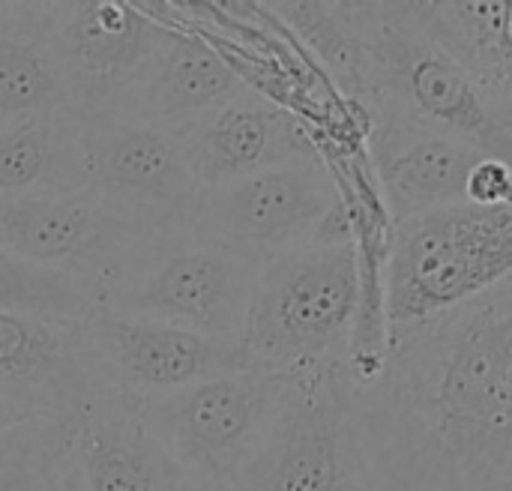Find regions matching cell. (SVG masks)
<instances>
[{
	"label": "cell",
	"mask_w": 512,
	"mask_h": 491,
	"mask_svg": "<svg viewBox=\"0 0 512 491\" xmlns=\"http://www.w3.org/2000/svg\"><path fill=\"white\" fill-rule=\"evenodd\" d=\"M348 387L375 491H512V276L387 330L375 375Z\"/></svg>",
	"instance_id": "cell-1"
},
{
	"label": "cell",
	"mask_w": 512,
	"mask_h": 491,
	"mask_svg": "<svg viewBox=\"0 0 512 491\" xmlns=\"http://www.w3.org/2000/svg\"><path fill=\"white\" fill-rule=\"evenodd\" d=\"M324 63L369 123L456 135L512 165V135L474 75L429 33L414 3H267Z\"/></svg>",
	"instance_id": "cell-2"
},
{
	"label": "cell",
	"mask_w": 512,
	"mask_h": 491,
	"mask_svg": "<svg viewBox=\"0 0 512 491\" xmlns=\"http://www.w3.org/2000/svg\"><path fill=\"white\" fill-rule=\"evenodd\" d=\"M363 306V255L315 243L258 267L240 345L252 369L300 375L348 366Z\"/></svg>",
	"instance_id": "cell-3"
},
{
	"label": "cell",
	"mask_w": 512,
	"mask_h": 491,
	"mask_svg": "<svg viewBox=\"0 0 512 491\" xmlns=\"http://www.w3.org/2000/svg\"><path fill=\"white\" fill-rule=\"evenodd\" d=\"M512 276V204H453L393 225L384 261L387 330L447 315Z\"/></svg>",
	"instance_id": "cell-4"
},
{
	"label": "cell",
	"mask_w": 512,
	"mask_h": 491,
	"mask_svg": "<svg viewBox=\"0 0 512 491\" xmlns=\"http://www.w3.org/2000/svg\"><path fill=\"white\" fill-rule=\"evenodd\" d=\"M189 237L261 267L279 255L357 237L342 189L321 159L201 189Z\"/></svg>",
	"instance_id": "cell-5"
},
{
	"label": "cell",
	"mask_w": 512,
	"mask_h": 491,
	"mask_svg": "<svg viewBox=\"0 0 512 491\" xmlns=\"http://www.w3.org/2000/svg\"><path fill=\"white\" fill-rule=\"evenodd\" d=\"M288 375L243 369L138 399L162 450L204 491H234L282 405Z\"/></svg>",
	"instance_id": "cell-6"
},
{
	"label": "cell",
	"mask_w": 512,
	"mask_h": 491,
	"mask_svg": "<svg viewBox=\"0 0 512 491\" xmlns=\"http://www.w3.org/2000/svg\"><path fill=\"white\" fill-rule=\"evenodd\" d=\"M258 267L189 234L147 237L96 309L240 342Z\"/></svg>",
	"instance_id": "cell-7"
},
{
	"label": "cell",
	"mask_w": 512,
	"mask_h": 491,
	"mask_svg": "<svg viewBox=\"0 0 512 491\" xmlns=\"http://www.w3.org/2000/svg\"><path fill=\"white\" fill-rule=\"evenodd\" d=\"M234 491H372L348 366L288 375L276 420Z\"/></svg>",
	"instance_id": "cell-8"
},
{
	"label": "cell",
	"mask_w": 512,
	"mask_h": 491,
	"mask_svg": "<svg viewBox=\"0 0 512 491\" xmlns=\"http://www.w3.org/2000/svg\"><path fill=\"white\" fill-rule=\"evenodd\" d=\"M144 237L189 234L201 195L183 135L129 114L84 117V189Z\"/></svg>",
	"instance_id": "cell-9"
},
{
	"label": "cell",
	"mask_w": 512,
	"mask_h": 491,
	"mask_svg": "<svg viewBox=\"0 0 512 491\" xmlns=\"http://www.w3.org/2000/svg\"><path fill=\"white\" fill-rule=\"evenodd\" d=\"M42 30L81 117L117 111L144 78L165 21L126 0L39 3Z\"/></svg>",
	"instance_id": "cell-10"
},
{
	"label": "cell",
	"mask_w": 512,
	"mask_h": 491,
	"mask_svg": "<svg viewBox=\"0 0 512 491\" xmlns=\"http://www.w3.org/2000/svg\"><path fill=\"white\" fill-rule=\"evenodd\" d=\"M81 339L96 393L150 399L252 369L240 342L108 309H93L81 318Z\"/></svg>",
	"instance_id": "cell-11"
},
{
	"label": "cell",
	"mask_w": 512,
	"mask_h": 491,
	"mask_svg": "<svg viewBox=\"0 0 512 491\" xmlns=\"http://www.w3.org/2000/svg\"><path fill=\"white\" fill-rule=\"evenodd\" d=\"M144 240L84 192L0 198V249L84 285L96 306Z\"/></svg>",
	"instance_id": "cell-12"
},
{
	"label": "cell",
	"mask_w": 512,
	"mask_h": 491,
	"mask_svg": "<svg viewBox=\"0 0 512 491\" xmlns=\"http://www.w3.org/2000/svg\"><path fill=\"white\" fill-rule=\"evenodd\" d=\"M180 135L201 189L321 159V150L297 114L255 87L207 111Z\"/></svg>",
	"instance_id": "cell-13"
},
{
	"label": "cell",
	"mask_w": 512,
	"mask_h": 491,
	"mask_svg": "<svg viewBox=\"0 0 512 491\" xmlns=\"http://www.w3.org/2000/svg\"><path fill=\"white\" fill-rule=\"evenodd\" d=\"M93 393L81 321L0 312V402L27 420H72Z\"/></svg>",
	"instance_id": "cell-14"
},
{
	"label": "cell",
	"mask_w": 512,
	"mask_h": 491,
	"mask_svg": "<svg viewBox=\"0 0 512 491\" xmlns=\"http://www.w3.org/2000/svg\"><path fill=\"white\" fill-rule=\"evenodd\" d=\"M69 471L78 491H204L150 435L138 399L108 390L75 417Z\"/></svg>",
	"instance_id": "cell-15"
},
{
	"label": "cell",
	"mask_w": 512,
	"mask_h": 491,
	"mask_svg": "<svg viewBox=\"0 0 512 491\" xmlns=\"http://www.w3.org/2000/svg\"><path fill=\"white\" fill-rule=\"evenodd\" d=\"M369 153L393 225L465 201L480 153L474 144L411 123H369Z\"/></svg>",
	"instance_id": "cell-16"
},
{
	"label": "cell",
	"mask_w": 512,
	"mask_h": 491,
	"mask_svg": "<svg viewBox=\"0 0 512 491\" xmlns=\"http://www.w3.org/2000/svg\"><path fill=\"white\" fill-rule=\"evenodd\" d=\"M252 84L204 36L165 27V36L129 99L117 114H129L171 132H186L207 111L249 93Z\"/></svg>",
	"instance_id": "cell-17"
},
{
	"label": "cell",
	"mask_w": 512,
	"mask_h": 491,
	"mask_svg": "<svg viewBox=\"0 0 512 491\" xmlns=\"http://www.w3.org/2000/svg\"><path fill=\"white\" fill-rule=\"evenodd\" d=\"M429 33L474 75L512 135V0L414 3Z\"/></svg>",
	"instance_id": "cell-18"
},
{
	"label": "cell",
	"mask_w": 512,
	"mask_h": 491,
	"mask_svg": "<svg viewBox=\"0 0 512 491\" xmlns=\"http://www.w3.org/2000/svg\"><path fill=\"white\" fill-rule=\"evenodd\" d=\"M60 111H75L48 48L39 3H6L0 12V132Z\"/></svg>",
	"instance_id": "cell-19"
},
{
	"label": "cell",
	"mask_w": 512,
	"mask_h": 491,
	"mask_svg": "<svg viewBox=\"0 0 512 491\" xmlns=\"http://www.w3.org/2000/svg\"><path fill=\"white\" fill-rule=\"evenodd\" d=\"M84 189V117L60 111L0 132V198Z\"/></svg>",
	"instance_id": "cell-20"
},
{
	"label": "cell",
	"mask_w": 512,
	"mask_h": 491,
	"mask_svg": "<svg viewBox=\"0 0 512 491\" xmlns=\"http://www.w3.org/2000/svg\"><path fill=\"white\" fill-rule=\"evenodd\" d=\"M72 420H27L0 438V491H48L66 471Z\"/></svg>",
	"instance_id": "cell-21"
},
{
	"label": "cell",
	"mask_w": 512,
	"mask_h": 491,
	"mask_svg": "<svg viewBox=\"0 0 512 491\" xmlns=\"http://www.w3.org/2000/svg\"><path fill=\"white\" fill-rule=\"evenodd\" d=\"M96 309L93 294L51 270L30 267L0 249V312L81 321Z\"/></svg>",
	"instance_id": "cell-22"
},
{
	"label": "cell",
	"mask_w": 512,
	"mask_h": 491,
	"mask_svg": "<svg viewBox=\"0 0 512 491\" xmlns=\"http://www.w3.org/2000/svg\"><path fill=\"white\" fill-rule=\"evenodd\" d=\"M465 201L477 207L512 204V165L498 156H480L465 183Z\"/></svg>",
	"instance_id": "cell-23"
},
{
	"label": "cell",
	"mask_w": 512,
	"mask_h": 491,
	"mask_svg": "<svg viewBox=\"0 0 512 491\" xmlns=\"http://www.w3.org/2000/svg\"><path fill=\"white\" fill-rule=\"evenodd\" d=\"M21 423H27V417H24L21 411H15L12 405L0 402V438H3V435H9L12 429H18Z\"/></svg>",
	"instance_id": "cell-24"
},
{
	"label": "cell",
	"mask_w": 512,
	"mask_h": 491,
	"mask_svg": "<svg viewBox=\"0 0 512 491\" xmlns=\"http://www.w3.org/2000/svg\"><path fill=\"white\" fill-rule=\"evenodd\" d=\"M48 491H78L75 489V480H72V471H69V465H66V471L51 483V489Z\"/></svg>",
	"instance_id": "cell-25"
},
{
	"label": "cell",
	"mask_w": 512,
	"mask_h": 491,
	"mask_svg": "<svg viewBox=\"0 0 512 491\" xmlns=\"http://www.w3.org/2000/svg\"><path fill=\"white\" fill-rule=\"evenodd\" d=\"M3 6H6V3H0V12H3Z\"/></svg>",
	"instance_id": "cell-26"
},
{
	"label": "cell",
	"mask_w": 512,
	"mask_h": 491,
	"mask_svg": "<svg viewBox=\"0 0 512 491\" xmlns=\"http://www.w3.org/2000/svg\"><path fill=\"white\" fill-rule=\"evenodd\" d=\"M372 491H375V489H372Z\"/></svg>",
	"instance_id": "cell-27"
}]
</instances>
